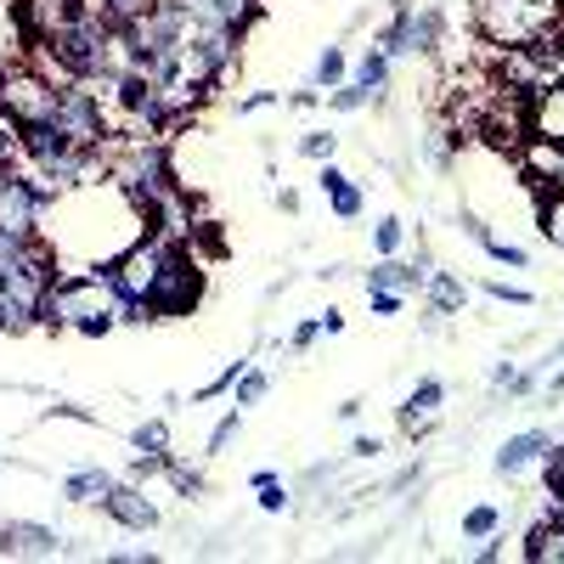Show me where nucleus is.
Segmentation results:
<instances>
[{"label":"nucleus","mask_w":564,"mask_h":564,"mask_svg":"<svg viewBox=\"0 0 564 564\" xmlns=\"http://www.w3.org/2000/svg\"><path fill=\"white\" fill-rule=\"evenodd\" d=\"M564 7L558 0H475V29L486 45L497 52H513V45H531L536 34L558 29Z\"/></svg>","instance_id":"1"},{"label":"nucleus","mask_w":564,"mask_h":564,"mask_svg":"<svg viewBox=\"0 0 564 564\" xmlns=\"http://www.w3.org/2000/svg\"><path fill=\"white\" fill-rule=\"evenodd\" d=\"M113 276L108 271H74V276H57L52 289H45V305H40V322H52V327H79L85 322H97V316H113Z\"/></svg>","instance_id":"2"},{"label":"nucleus","mask_w":564,"mask_h":564,"mask_svg":"<svg viewBox=\"0 0 564 564\" xmlns=\"http://www.w3.org/2000/svg\"><path fill=\"white\" fill-rule=\"evenodd\" d=\"M57 102H63V85H52L34 63H18L0 74V108L18 113L23 124H45V119H57Z\"/></svg>","instance_id":"3"},{"label":"nucleus","mask_w":564,"mask_h":564,"mask_svg":"<svg viewBox=\"0 0 564 564\" xmlns=\"http://www.w3.org/2000/svg\"><path fill=\"white\" fill-rule=\"evenodd\" d=\"M170 249H175V243H164L159 231L135 238V243L108 265L113 289H119V294H130V300H148V294H153V282H159V271H164V260H170Z\"/></svg>","instance_id":"4"},{"label":"nucleus","mask_w":564,"mask_h":564,"mask_svg":"<svg viewBox=\"0 0 564 564\" xmlns=\"http://www.w3.org/2000/svg\"><path fill=\"white\" fill-rule=\"evenodd\" d=\"M52 124L68 135V148H108V113H102L97 97H90V85H79V79L63 90Z\"/></svg>","instance_id":"5"},{"label":"nucleus","mask_w":564,"mask_h":564,"mask_svg":"<svg viewBox=\"0 0 564 564\" xmlns=\"http://www.w3.org/2000/svg\"><path fill=\"white\" fill-rule=\"evenodd\" d=\"M198 265H193V254H186L181 243L170 249V260H164V271H159V282H153V294H148V311L153 316H186L198 305Z\"/></svg>","instance_id":"6"},{"label":"nucleus","mask_w":564,"mask_h":564,"mask_svg":"<svg viewBox=\"0 0 564 564\" xmlns=\"http://www.w3.org/2000/svg\"><path fill=\"white\" fill-rule=\"evenodd\" d=\"M40 215H45V198L23 175L0 181V231H12V238H40Z\"/></svg>","instance_id":"7"},{"label":"nucleus","mask_w":564,"mask_h":564,"mask_svg":"<svg viewBox=\"0 0 564 564\" xmlns=\"http://www.w3.org/2000/svg\"><path fill=\"white\" fill-rule=\"evenodd\" d=\"M102 508L113 513L124 531H153V525H159V508L148 502V491H141L135 480H130V486H113V497H108Z\"/></svg>","instance_id":"8"},{"label":"nucleus","mask_w":564,"mask_h":564,"mask_svg":"<svg viewBox=\"0 0 564 564\" xmlns=\"http://www.w3.org/2000/svg\"><path fill=\"white\" fill-rule=\"evenodd\" d=\"M525 135L558 141V148H564V85H553V90H542V97H531V108H525Z\"/></svg>","instance_id":"9"},{"label":"nucleus","mask_w":564,"mask_h":564,"mask_svg":"<svg viewBox=\"0 0 564 564\" xmlns=\"http://www.w3.org/2000/svg\"><path fill=\"white\" fill-rule=\"evenodd\" d=\"M0 547H12V553H34V558H45V553H57V531H45V525H23V520H12V525H0Z\"/></svg>","instance_id":"10"},{"label":"nucleus","mask_w":564,"mask_h":564,"mask_svg":"<svg viewBox=\"0 0 564 564\" xmlns=\"http://www.w3.org/2000/svg\"><path fill=\"white\" fill-rule=\"evenodd\" d=\"M441 384L435 379H423L417 390H412V401H406V412H401V430L406 435H423V430H430V423H435V406H441Z\"/></svg>","instance_id":"11"},{"label":"nucleus","mask_w":564,"mask_h":564,"mask_svg":"<svg viewBox=\"0 0 564 564\" xmlns=\"http://www.w3.org/2000/svg\"><path fill=\"white\" fill-rule=\"evenodd\" d=\"M113 486H119V480L108 475V468H79V475L63 480V497H68V502H108Z\"/></svg>","instance_id":"12"},{"label":"nucleus","mask_w":564,"mask_h":564,"mask_svg":"<svg viewBox=\"0 0 564 564\" xmlns=\"http://www.w3.org/2000/svg\"><path fill=\"white\" fill-rule=\"evenodd\" d=\"M536 457H547V435H513L502 452H497V468H502V475H520V468L525 463H536Z\"/></svg>","instance_id":"13"},{"label":"nucleus","mask_w":564,"mask_h":564,"mask_svg":"<svg viewBox=\"0 0 564 564\" xmlns=\"http://www.w3.org/2000/svg\"><path fill=\"white\" fill-rule=\"evenodd\" d=\"M525 558H531V564H564V525H558V520H542V525L525 536Z\"/></svg>","instance_id":"14"},{"label":"nucleus","mask_w":564,"mask_h":564,"mask_svg":"<svg viewBox=\"0 0 564 564\" xmlns=\"http://www.w3.org/2000/svg\"><path fill=\"white\" fill-rule=\"evenodd\" d=\"M356 85L367 90V97H379V90L390 85V57L384 52H367V63L356 68Z\"/></svg>","instance_id":"15"},{"label":"nucleus","mask_w":564,"mask_h":564,"mask_svg":"<svg viewBox=\"0 0 564 564\" xmlns=\"http://www.w3.org/2000/svg\"><path fill=\"white\" fill-rule=\"evenodd\" d=\"M430 300H435V311H457V305H463V289H457V276L435 271V276H430Z\"/></svg>","instance_id":"16"},{"label":"nucleus","mask_w":564,"mask_h":564,"mask_svg":"<svg viewBox=\"0 0 564 564\" xmlns=\"http://www.w3.org/2000/svg\"><path fill=\"white\" fill-rule=\"evenodd\" d=\"M542 231H547V238L564 249V186H558V193L542 204Z\"/></svg>","instance_id":"17"},{"label":"nucleus","mask_w":564,"mask_h":564,"mask_svg":"<svg viewBox=\"0 0 564 564\" xmlns=\"http://www.w3.org/2000/svg\"><path fill=\"white\" fill-rule=\"evenodd\" d=\"M0 153H7V159H18V153H23V119H18V113H7V108H0Z\"/></svg>","instance_id":"18"},{"label":"nucleus","mask_w":564,"mask_h":564,"mask_svg":"<svg viewBox=\"0 0 564 564\" xmlns=\"http://www.w3.org/2000/svg\"><path fill=\"white\" fill-rule=\"evenodd\" d=\"M327 204H334V215H339V220H356V215H361V193H356L350 181H339L334 193H327Z\"/></svg>","instance_id":"19"},{"label":"nucleus","mask_w":564,"mask_h":564,"mask_svg":"<svg viewBox=\"0 0 564 564\" xmlns=\"http://www.w3.org/2000/svg\"><path fill=\"white\" fill-rule=\"evenodd\" d=\"M164 446H170V423L164 417H153V423L135 430V452H164Z\"/></svg>","instance_id":"20"},{"label":"nucleus","mask_w":564,"mask_h":564,"mask_svg":"<svg viewBox=\"0 0 564 564\" xmlns=\"http://www.w3.org/2000/svg\"><path fill=\"white\" fill-rule=\"evenodd\" d=\"M254 491H260V508H265V513H282V508H289V491L276 486V475H254Z\"/></svg>","instance_id":"21"},{"label":"nucleus","mask_w":564,"mask_h":564,"mask_svg":"<svg viewBox=\"0 0 564 564\" xmlns=\"http://www.w3.org/2000/svg\"><path fill=\"white\" fill-rule=\"evenodd\" d=\"M463 531H468V536H491V531H497V508H468V513H463Z\"/></svg>","instance_id":"22"},{"label":"nucleus","mask_w":564,"mask_h":564,"mask_svg":"<svg viewBox=\"0 0 564 564\" xmlns=\"http://www.w3.org/2000/svg\"><path fill=\"white\" fill-rule=\"evenodd\" d=\"M316 79H322V85H339V79H345V57L334 52V45L322 52V63H316Z\"/></svg>","instance_id":"23"},{"label":"nucleus","mask_w":564,"mask_h":564,"mask_svg":"<svg viewBox=\"0 0 564 564\" xmlns=\"http://www.w3.org/2000/svg\"><path fill=\"white\" fill-rule=\"evenodd\" d=\"M300 153H305V159H322V164H327V159H334V135H322V130H311V135L300 141Z\"/></svg>","instance_id":"24"},{"label":"nucleus","mask_w":564,"mask_h":564,"mask_svg":"<svg viewBox=\"0 0 564 564\" xmlns=\"http://www.w3.org/2000/svg\"><path fill=\"white\" fill-rule=\"evenodd\" d=\"M265 395V372H243L238 379V406H254Z\"/></svg>","instance_id":"25"},{"label":"nucleus","mask_w":564,"mask_h":564,"mask_svg":"<svg viewBox=\"0 0 564 564\" xmlns=\"http://www.w3.org/2000/svg\"><path fill=\"white\" fill-rule=\"evenodd\" d=\"M480 243H486V254L502 260V265H525V249H513V243H502V238H480Z\"/></svg>","instance_id":"26"},{"label":"nucleus","mask_w":564,"mask_h":564,"mask_svg":"<svg viewBox=\"0 0 564 564\" xmlns=\"http://www.w3.org/2000/svg\"><path fill=\"white\" fill-rule=\"evenodd\" d=\"M372 243H379V254H395V249H401V220H379Z\"/></svg>","instance_id":"27"},{"label":"nucleus","mask_w":564,"mask_h":564,"mask_svg":"<svg viewBox=\"0 0 564 564\" xmlns=\"http://www.w3.org/2000/svg\"><path fill=\"white\" fill-rule=\"evenodd\" d=\"M367 300H372V311H379V316H395L406 294H390V289H367Z\"/></svg>","instance_id":"28"},{"label":"nucleus","mask_w":564,"mask_h":564,"mask_svg":"<svg viewBox=\"0 0 564 564\" xmlns=\"http://www.w3.org/2000/svg\"><path fill=\"white\" fill-rule=\"evenodd\" d=\"M361 102H367V90H361V85H339V90H334V108H345V113L361 108Z\"/></svg>","instance_id":"29"},{"label":"nucleus","mask_w":564,"mask_h":564,"mask_svg":"<svg viewBox=\"0 0 564 564\" xmlns=\"http://www.w3.org/2000/svg\"><path fill=\"white\" fill-rule=\"evenodd\" d=\"M170 480H175V486H181L186 497H193V491L204 486V480H198V468H181V463H170Z\"/></svg>","instance_id":"30"},{"label":"nucleus","mask_w":564,"mask_h":564,"mask_svg":"<svg viewBox=\"0 0 564 564\" xmlns=\"http://www.w3.org/2000/svg\"><path fill=\"white\" fill-rule=\"evenodd\" d=\"M491 300H502V305H531V294H525V289H508V282H491Z\"/></svg>","instance_id":"31"},{"label":"nucleus","mask_w":564,"mask_h":564,"mask_svg":"<svg viewBox=\"0 0 564 564\" xmlns=\"http://www.w3.org/2000/svg\"><path fill=\"white\" fill-rule=\"evenodd\" d=\"M547 486H553V491H564V446H558V452H547Z\"/></svg>","instance_id":"32"},{"label":"nucleus","mask_w":564,"mask_h":564,"mask_svg":"<svg viewBox=\"0 0 564 564\" xmlns=\"http://www.w3.org/2000/svg\"><path fill=\"white\" fill-rule=\"evenodd\" d=\"M231 435H238V412H231V417H220V430L209 435V452H220V446H226Z\"/></svg>","instance_id":"33"},{"label":"nucleus","mask_w":564,"mask_h":564,"mask_svg":"<svg viewBox=\"0 0 564 564\" xmlns=\"http://www.w3.org/2000/svg\"><path fill=\"white\" fill-rule=\"evenodd\" d=\"M316 334H322V316H316V322H300V327H294V350H305Z\"/></svg>","instance_id":"34"},{"label":"nucleus","mask_w":564,"mask_h":564,"mask_svg":"<svg viewBox=\"0 0 564 564\" xmlns=\"http://www.w3.org/2000/svg\"><path fill=\"white\" fill-rule=\"evenodd\" d=\"M316 181H322V193H334V186H339V181H345V175H339V170H334V159H327V164H322V175H316Z\"/></svg>","instance_id":"35"},{"label":"nucleus","mask_w":564,"mask_h":564,"mask_svg":"<svg viewBox=\"0 0 564 564\" xmlns=\"http://www.w3.org/2000/svg\"><path fill=\"white\" fill-rule=\"evenodd\" d=\"M271 102H276V97H271V90H254V97L243 102V113H260V108H271Z\"/></svg>","instance_id":"36"},{"label":"nucleus","mask_w":564,"mask_h":564,"mask_svg":"<svg viewBox=\"0 0 564 564\" xmlns=\"http://www.w3.org/2000/svg\"><path fill=\"white\" fill-rule=\"evenodd\" d=\"M7 175H12V159H7V153H0V181H7Z\"/></svg>","instance_id":"37"},{"label":"nucleus","mask_w":564,"mask_h":564,"mask_svg":"<svg viewBox=\"0 0 564 564\" xmlns=\"http://www.w3.org/2000/svg\"><path fill=\"white\" fill-rule=\"evenodd\" d=\"M558 390H564V372H558V379H553V395H558Z\"/></svg>","instance_id":"38"}]
</instances>
